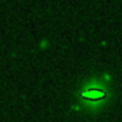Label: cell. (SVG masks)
Instances as JSON below:
<instances>
[{"instance_id":"cell-1","label":"cell","mask_w":122,"mask_h":122,"mask_svg":"<svg viewBox=\"0 0 122 122\" xmlns=\"http://www.w3.org/2000/svg\"><path fill=\"white\" fill-rule=\"evenodd\" d=\"M109 95H112V86L109 85L108 81H103V79L93 81L82 92V98L91 103H95V105L103 103L109 98Z\"/></svg>"}]
</instances>
